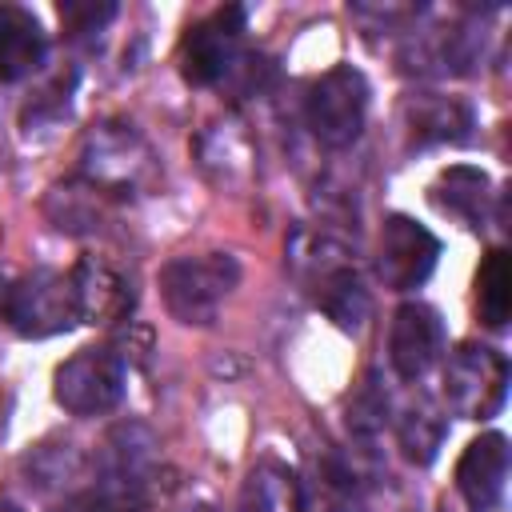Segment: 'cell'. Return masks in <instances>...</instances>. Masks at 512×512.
<instances>
[{
    "mask_svg": "<svg viewBox=\"0 0 512 512\" xmlns=\"http://www.w3.org/2000/svg\"><path fill=\"white\" fill-rule=\"evenodd\" d=\"M240 284V264L228 252H200V256H176L160 272V296L172 320L204 328L216 320L220 304Z\"/></svg>",
    "mask_w": 512,
    "mask_h": 512,
    "instance_id": "1",
    "label": "cell"
},
{
    "mask_svg": "<svg viewBox=\"0 0 512 512\" xmlns=\"http://www.w3.org/2000/svg\"><path fill=\"white\" fill-rule=\"evenodd\" d=\"M156 480V440L140 424H120L96 460V496L112 512H140Z\"/></svg>",
    "mask_w": 512,
    "mask_h": 512,
    "instance_id": "2",
    "label": "cell"
},
{
    "mask_svg": "<svg viewBox=\"0 0 512 512\" xmlns=\"http://www.w3.org/2000/svg\"><path fill=\"white\" fill-rule=\"evenodd\" d=\"M4 320H8L12 332H20L28 340H44V336L68 332L80 320L72 276L56 272V268H32V272H24L4 292Z\"/></svg>",
    "mask_w": 512,
    "mask_h": 512,
    "instance_id": "3",
    "label": "cell"
},
{
    "mask_svg": "<svg viewBox=\"0 0 512 512\" xmlns=\"http://www.w3.org/2000/svg\"><path fill=\"white\" fill-rule=\"evenodd\" d=\"M304 116H308L312 136L324 148H348L360 136L364 116H368V80L352 64L328 68L320 80H312Z\"/></svg>",
    "mask_w": 512,
    "mask_h": 512,
    "instance_id": "4",
    "label": "cell"
},
{
    "mask_svg": "<svg viewBox=\"0 0 512 512\" xmlns=\"http://www.w3.org/2000/svg\"><path fill=\"white\" fill-rule=\"evenodd\" d=\"M508 392V360L488 344H456L444 364V400L464 420H488Z\"/></svg>",
    "mask_w": 512,
    "mask_h": 512,
    "instance_id": "5",
    "label": "cell"
},
{
    "mask_svg": "<svg viewBox=\"0 0 512 512\" xmlns=\"http://www.w3.org/2000/svg\"><path fill=\"white\" fill-rule=\"evenodd\" d=\"M52 392L72 416H104L124 396V360L112 348H80L56 368Z\"/></svg>",
    "mask_w": 512,
    "mask_h": 512,
    "instance_id": "6",
    "label": "cell"
},
{
    "mask_svg": "<svg viewBox=\"0 0 512 512\" xmlns=\"http://www.w3.org/2000/svg\"><path fill=\"white\" fill-rule=\"evenodd\" d=\"M240 36H244V8L240 4L216 8L208 20H200L180 44L184 80L188 84H224V76L240 60Z\"/></svg>",
    "mask_w": 512,
    "mask_h": 512,
    "instance_id": "7",
    "label": "cell"
},
{
    "mask_svg": "<svg viewBox=\"0 0 512 512\" xmlns=\"http://www.w3.org/2000/svg\"><path fill=\"white\" fill-rule=\"evenodd\" d=\"M84 176L88 184L112 192H128L132 184H140V176H148L152 156L144 148V140L132 132V124H100L88 132L84 140Z\"/></svg>",
    "mask_w": 512,
    "mask_h": 512,
    "instance_id": "8",
    "label": "cell"
},
{
    "mask_svg": "<svg viewBox=\"0 0 512 512\" xmlns=\"http://www.w3.org/2000/svg\"><path fill=\"white\" fill-rule=\"evenodd\" d=\"M440 260V240L412 216H388L384 228H380V280L392 288V292H412L420 288L432 268Z\"/></svg>",
    "mask_w": 512,
    "mask_h": 512,
    "instance_id": "9",
    "label": "cell"
},
{
    "mask_svg": "<svg viewBox=\"0 0 512 512\" xmlns=\"http://www.w3.org/2000/svg\"><path fill=\"white\" fill-rule=\"evenodd\" d=\"M444 352V324L432 304L408 300L396 308L388 328V360L400 380H420Z\"/></svg>",
    "mask_w": 512,
    "mask_h": 512,
    "instance_id": "10",
    "label": "cell"
},
{
    "mask_svg": "<svg viewBox=\"0 0 512 512\" xmlns=\"http://www.w3.org/2000/svg\"><path fill=\"white\" fill-rule=\"evenodd\" d=\"M504 484H508V440L500 432H484L464 448L456 464V488L472 512H492L504 500Z\"/></svg>",
    "mask_w": 512,
    "mask_h": 512,
    "instance_id": "11",
    "label": "cell"
},
{
    "mask_svg": "<svg viewBox=\"0 0 512 512\" xmlns=\"http://www.w3.org/2000/svg\"><path fill=\"white\" fill-rule=\"evenodd\" d=\"M68 276H72L80 320H88V324H112V320H120L132 308V292H128L124 276L112 264H104L96 256H84Z\"/></svg>",
    "mask_w": 512,
    "mask_h": 512,
    "instance_id": "12",
    "label": "cell"
},
{
    "mask_svg": "<svg viewBox=\"0 0 512 512\" xmlns=\"http://www.w3.org/2000/svg\"><path fill=\"white\" fill-rule=\"evenodd\" d=\"M48 40L40 20L20 4H0V80H24L44 64Z\"/></svg>",
    "mask_w": 512,
    "mask_h": 512,
    "instance_id": "13",
    "label": "cell"
},
{
    "mask_svg": "<svg viewBox=\"0 0 512 512\" xmlns=\"http://www.w3.org/2000/svg\"><path fill=\"white\" fill-rule=\"evenodd\" d=\"M412 140L420 144H464L472 132V108L456 96H412L404 104Z\"/></svg>",
    "mask_w": 512,
    "mask_h": 512,
    "instance_id": "14",
    "label": "cell"
},
{
    "mask_svg": "<svg viewBox=\"0 0 512 512\" xmlns=\"http://www.w3.org/2000/svg\"><path fill=\"white\" fill-rule=\"evenodd\" d=\"M236 508L240 512H304V492L284 464L264 460L244 476Z\"/></svg>",
    "mask_w": 512,
    "mask_h": 512,
    "instance_id": "15",
    "label": "cell"
},
{
    "mask_svg": "<svg viewBox=\"0 0 512 512\" xmlns=\"http://www.w3.org/2000/svg\"><path fill=\"white\" fill-rule=\"evenodd\" d=\"M436 204L452 216H460L468 228H480L484 208H488V176L480 168L468 164H452L448 172H440L436 188H432Z\"/></svg>",
    "mask_w": 512,
    "mask_h": 512,
    "instance_id": "16",
    "label": "cell"
},
{
    "mask_svg": "<svg viewBox=\"0 0 512 512\" xmlns=\"http://www.w3.org/2000/svg\"><path fill=\"white\" fill-rule=\"evenodd\" d=\"M104 200L108 192L96 184H56L44 200V212L60 232H96L104 220Z\"/></svg>",
    "mask_w": 512,
    "mask_h": 512,
    "instance_id": "17",
    "label": "cell"
},
{
    "mask_svg": "<svg viewBox=\"0 0 512 512\" xmlns=\"http://www.w3.org/2000/svg\"><path fill=\"white\" fill-rule=\"evenodd\" d=\"M316 300H320V308L344 328V332H360L364 328V320H368V292H364V284H360V276H356V268L352 264H340L336 272H328L324 280H316Z\"/></svg>",
    "mask_w": 512,
    "mask_h": 512,
    "instance_id": "18",
    "label": "cell"
},
{
    "mask_svg": "<svg viewBox=\"0 0 512 512\" xmlns=\"http://www.w3.org/2000/svg\"><path fill=\"white\" fill-rule=\"evenodd\" d=\"M476 304L488 328H504L512 316V260L504 248H492L476 272Z\"/></svg>",
    "mask_w": 512,
    "mask_h": 512,
    "instance_id": "19",
    "label": "cell"
},
{
    "mask_svg": "<svg viewBox=\"0 0 512 512\" xmlns=\"http://www.w3.org/2000/svg\"><path fill=\"white\" fill-rule=\"evenodd\" d=\"M396 436H400V448L412 464H432L436 460V448L444 440V420L436 416L432 404H416L400 416L396 424Z\"/></svg>",
    "mask_w": 512,
    "mask_h": 512,
    "instance_id": "20",
    "label": "cell"
},
{
    "mask_svg": "<svg viewBox=\"0 0 512 512\" xmlns=\"http://www.w3.org/2000/svg\"><path fill=\"white\" fill-rule=\"evenodd\" d=\"M116 16L112 0H64L60 4V24L68 36H92Z\"/></svg>",
    "mask_w": 512,
    "mask_h": 512,
    "instance_id": "21",
    "label": "cell"
}]
</instances>
